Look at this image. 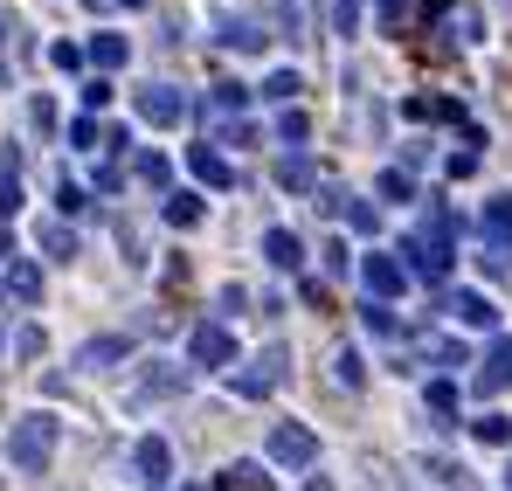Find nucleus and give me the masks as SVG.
Wrapping results in <instances>:
<instances>
[{
	"label": "nucleus",
	"mask_w": 512,
	"mask_h": 491,
	"mask_svg": "<svg viewBox=\"0 0 512 491\" xmlns=\"http://www.w3.org/2000/svg\"><path fill=\"white\" fill-rule=\"evenodd\" d=\"M56 201H63V215H84V187H77V180H70V173H63V187H56Z\"/></svg>",
	"instance_id": "72a5a7b5"
},
{
	"label": "nucleus",
	"mask_w": 512,
	"mask_h": 491,
	"mask_svg": "<svg viewBox=\"0 0 512 491\" xmlns=\"http://www.w3.org/2000/svg\"><path fill=\"white\" fill-rule=\"evenodd\" d=\"M160 215H167L173 229H194V222H201V194H167V208H160Z\"/></svg>",
	"instance_id": "bb28decb"
},
{
	"label": "nucleus",
	"mask_w": 512,
	"mask_h": 491,
	"mask_svg": "<svg viewBox=\"0 0 512 491\" xmlns=\"http://www.w3.org/2000/svg\"><path fill=\"white\" fill-rule=\"evenodd\" d=\"M409 21V0H381V28H402Z\"/></svg>",
	"instance_id": "ea45409f"
},
{
	"label": "nucleus",
	"mask_w": 512,
	"mask_h": 491,
	"mask_svg": "<svg viewBox=\"0 0 512 491\" xmlns=\"http://www.w3.org/2000/svg\"><path fill=\"white\" fill-rule=\"evenodd\" d=\"M125 56H132L125 35H97V42H90V63H97V70H125Z\"/></svg>",
	"instance_id": "5701e85b"
},
{
	"label": "nucleus",
	"mask_w": 512,
	"mask_h": 491,
	"mask_svg": "<svg viewBox=\"0 0 512 491\" xmlns=\"http://www.w3.org/2000/svg\"><path fill=\"white\" fill-rule=\"evenodd\" d=\"M56 436H63V422H56L49 409L14 415V429H7V457H14V471H21V478H42L49 457H56Z\"/></svg>",
	"instance_id": "f03ea898"
},
{
	"label": "nucleus",
	"mask_w": 512,
	"mask_h": 491,
	"mask_svg": "<svg viewBox=\"0 0 512 491\" xmlns=\"http://www.w3.org/2000/svg\"><path fill=\"white\" fill-rule=\"evenodd\" d=\"M270 464H284V471L319 464V436H312L305 422H277V429H270Z\"/></svg>",
	"instance_id": "39448f33"
},
{
	"label": "nucleus",
	"mask_w": 512,
	"mask_h": 491,
	"mask_svg": "<svg viewBox=\"0 0 512 491\" xmlns=\"http://www.w3.org/2000/svg\"><path fill=\"white\" fill-rule=\"evenodd\" d=\"M333 28H340V35L360 28V0H333Z\"/></svg>",
	"instance_id": "c9c22d12"
},
{
	"label": "nucleus",
	"mask_w": 512,
	"mask_h": 491,
	"mask_svg": "<svg viewBox=\"0 0 512 491\" xmlns=\"http://www.w3.org/2000/svg\"><path fill=\"white\" fill-rule=\"evenodd\" d=\"M506 381H512V332H499V339H492V353L478 360V374H471V388H478V395H499Z\"/></svg>",
	"instance_id": "9d476101"
},
{
	"label": "nucleus",
	"mask_w": 512,
	"mask_h": 491,
	"mask_svg": "<svg viewBox=\"0 0 512 491\" xmlns=\"http://www.w3.org/2000/svg\"><path fill=\"white\" fill-rule=\"evenodd\" d=\"M360 284H367L374 305H388V298L409 291V263H402L395 249H367V256H360Z\"/></svg>",
	"instance_id": "20e7f679"
},
{
	"label": "nucleus",
	"mask_w": 512,
	"mask_h": 491,
	"mask_svg": "<svg viewBox=\"0 0 512 491\" xmlns=\"http://www.w3.org/2000/svg\"><path fill=\"white\" fill-rule=\"evenodd\" d=\"M263 263H270V270H298V263H305L298 229H263Z\"/></svg>",
	"instance_id": "9b49d317"
},
{
	"label": "nucleus",
	"mask_w": 512,
	"mask_h": 491,
	"mask_svg": "<svg viewBox=\"0 0 512 491\" xmlns=\"http://www.w3.org/2000/svg\"><path fill=\"white\" fill-rule=\"evenodd\" d=\"M49 63L77 77V70H84V63H90V49H77V42H56V49H49Z\"/></svg>",
	"instance_id": "2f4dec72"
},
{
	"label": "nucleus",
	"mask_w": 512,
	"mask_h": 491,
	"mask_svg": "<svg viewBox=\"0 0 512 491\" xmlns=\"http://www.w3.org/2000/svg\"><path fill=\"white\" fill-rule=\"evenodd\" d=\"M284 374H291V346H263L250 367L229 381V388H236V402H263V395H277V388H284Z\"/></svg>",
	"instance_id": "7ed1b4c3"
},
{
	"label": "nucleus",
	"mask_w": 512,
	"mask_h": 491,
	"mask_svg": "<svg viewBox=\"0 0 512 491\" xmlns=\"http://www.w3.org/2000/svg\"><path fill=\"white\" fill-rule=\"evenodd\" d=\"M277 187H284V194H312V187H319L312 153H284V160H277Z\"/></svg>",
	"instance_id": "f8f14e48"
},
{
	"label": "nucleus",
	"mask_w": 512,
	"mask_h": 491,
	"mask_svg": "<svg viewBox=\"0 0 512 491\" xmlns=\"http://www.w3.org/2000/svg\"><path fill=\"white\" fill-rule=\"evenodd\" d=\"M471 436H478V443H492V450H512V415L485 409L478 422H471Z\"/></svg>",
	"instance_id": "aec40b11"
},
{
	"label": "nucleus",
	"mask_w": 512,
	"mask_h": 491,
	"mask_svg": "<svg viewBox=\"0 0 512 491\" xmlns=\"http://www.w3.org/2000/svg\"><path fill=\"white\" fill-rule=\"evenodd\" d=\"M381 194H388V201H416V180H409L402 166H388V173H381Z\"/></svg>",
	"instance_id": "7c9ffc66"
},
{
	"label": "nucleus",
	"mask_w": 512,
	"mask_h": 491,
	"mask_svg": "<svg viewBox=\"0 0 512 491\" xmlns=\"http://www.w3.org/2000/svg\"><path fill=\"white\" fill-rule=\"evenodd\" d=\"M118 7H146V0H118Z\"/></svg>",
	"instance_id": "a18cd8bd"
},
{
	"label": "nucleus",
	"mask_w": 512,
	"mask_h": 491,
	"mask_svg": "<svg viewBox=\"0 0 512 491\" xmlns=\"http://www.w3.org/2000/svg\"><path fill=\"white\" fill-rule=\"evenodd\" d=\"M346 229H353V236H374V229H381V208H374V201H346Z\"/></svg>",
	"instance_id": "cd10ccee"
},
{
	"label": "nucleus",
	"mask_w": 512,
	"mask_h": 491,
	"mask_svg": "<svg viewBox=\"0 0 512 491\" xmlns=\"http://www.w3.org/2000/svg\"><path fill=\"white\" fill-rule=\"evenodd\" d=\"M132 173H139V180H146V187H167V180H173L167 153H139V166H132Z\"/></svg>",
	"instance_id": "c85d7f7f"
},
{
	"label": "nucleus",
	"mask_w": 512,
	"mask_h": 491,
	"mask_svg": "<svg viewBox=\"0 0 512 491\" xmlns=\"http://www.w3.org/2000/svg\"><path fill=\"white\" fill-rule=\"evenodd\" d=\"M118 187H125V166H118V160L97 166V194H118Z\"/></svg>",
	"instance_id": "58836bf2"
},
{
	"label": "nucleus",
	"mask_w": 512,
	"mask_h": 491,
	"mask_svg": "<svg viewBox=\"0 0 512 491\" xmlns=\"http://www.w3.org/2000/svg\"><path fill=\"white\" fill-rule=\"evenodd\" d=\"M167 478H173L167 436H139V443H132V485L139 491H167Z\"/></svg>",
	"instance_id": "423d86ee"
},
{
	"label": "nucleus",
	"mask_w": 512,
	"mask_h": 491,
	"mask_svg": "<svg viewBox=\"0 0 512 491\" xmlns=\"http://www.w3.org/2000/svg\"><path fill=\"white\" fill-rule=\"evenodd\" d=\"M243 305H250V291H243V284H229V291H222V298H215V312H229V319H236V312H243Z\"/></svg>",
	"instance_id": "4c0bfd02"
},
{
	"label": "nucleus",
	"mask_w": 512,
	"mask_h": 491,
	"mask_svg": "<svg viewBox=\"0 0 512 491\" xmlns=\"http://www.w3.org/2000/svg\"><path fill=\"white\" fill-rule=\"evenodd\" d=\"M305 491H333V478H305Z\"/></svg>",
	"instance_id": "c03bdc74"
},
{
	"label": "nucleus",
	"mask_w": 512,
	"mask_h": 491,
	"mask_svg": "<svg viewBox=\"0 0 512 491\" xmlns=\"http://www.w3.org/2000/svg\"><path fill=\"white\" fill-rule=\"evenodd\" d=\"M35 243H42V256L70 263V256H77V229H70V222H42V229H35Z\"/></svg>",
	"instance_id": "f3484780"
},
{
	"label": "nucleus",
	"mask_w": 512,
	"mask_h": 491,
	"mask_svg": "<svg viewBox=\"0 0 512 491\" xmlns=\"http://www.w3.org/2000/svg\"><path fill=\"white\" fill-rule=\"evenodd\" d=\"M215 42H222V49H263L270 35H263L256 21H243V14H222V21H215Z\"/></svg>",
	"instance_id": "2eb2a0df"
},
{
	"label": "nucleus",
	"mask_w": 512,
	"mask_h": 491,
	"mask_svg": "<svg viewBox=\"0 0 512 491\" xmlns=\"http://www.w3.org/2000/svg\"><path fill=\"white\" fill-rule=\"evenodd\" d=\"M506 491H512V471H506Z\"/></svg>",
	"instance_id": "de8ad7c7"
},
{
	"label": "nucleus",
	"mask_w": 512,
	"mask_h": 491,
	"mask_svg": "<svg viewBox=\"0 0 512 491\" xmlns=\"http://www.w3.org/2000/svg\"><path fill=\"white\" fill-rule=\"evenodd\" d=\"M180 388V374H153V381H139V402H153V395H173Z\"/></svg>",
	"instance_id": "e433bc0d"
},
{
	"label": "nucleus",
	"mask_w": 512,
	"mask_h": 491,
	"mask_svg": "<svg viewBox=\"0 0 512 491\" xmlns=\"http://www.w3.org/2000/svg\"><path fill=\"white\" fill-rule=\"evenodd\" d=\"M402 118H450V125H464V104L457 97H409Z\"/></svg>",
	"instance_id": "6ab92c4d"
},
{
	"label": "nucleus",
	"mask_w": 512,
	"mask_h": 491,
	"mask_svg": "<svg viewBox=\"0 0 512 491\" xmlns=\"http://www.w3.org/2000/svg\"><path fill=\"white\" fill-rule=\"evenodd\" d=\"M125 353H132V339H125V332H104V339L77 346V367H118Z\"/></svg>",
	"instance_id": "4468645a"
},
{
	"label": "nucleus",
	"mask_w": 512,
	"mask_h": 491,
	"mask_svg": "<svg viewBox=\"0 0 512 491\" xmlns=\"http://www.w3.org/2000/svg\"><path fill=\"white\" fill-rule=\"evenodd\" d=\"M42 346H49V339H42V326H21V332H14V353H21V360H35Z\"/></svg>",
	"instance_id": "f704fd0d"
},
{
	"label": "nucleus",
	"mask_w": 512,
	"mask_h": 491,
	"mask_svg": "<svg viewBox=\"0 0 512 491\" xmlns=\"http://www.w3.org/2000/svg\"><path fill=\"white\" fill-rule=\"evenodd\" d=\"M0 346H7V339H0Z\"/></svg>",
	"instance_id": "8fccbe9b"
},
{
	"label": "nucleus",
	"mask_w": 512,
	"mask_h": 491,
	"mask_svg": "<svg viewBox=\"0 0 512 491\" xmlns=\"http://www.w3.org/2000/svg\"><path fill=\"white\" fill-rule=\"evenodd\" d=\"M423 409L436 415V429H457L450 415H457V381H429L423 388Z\"/></svg>",
	"instance_id": "a211bd4d"
},
{
	"label": "nucleus",
	"mask_w": 512,
	"mask_h": 491,
	"mask_svg": "<svg viewBox=\"0 0 512 491\" xmlns=\"http://www.w3.org/2000/svg\"><path fill=\"white\" fill-rule=\"evenodd\" d=\"M478 173V153H450V180H471Z\"/></svg>",
	"instance_id": "a19ab883"
},
{
	"label": "nucleus",
	"mask_w": 512,
	"mask_h": 491,
	"mask_svg": "<svg viewBox=\"0 0 512 491\" xmlns=\"http://www.w3.org/2000/svg\"><path fill=\"white\" fill-rule=\"evenodd\" d=\"M187 166H194V180H208V187H236V166L222 160L215 146H187Z\"/></svg>",
	"instance_id": "ddd939ff"
},
{
	"label": "nucleus",
	"mask_w": 512,
	"mask_h": 491,
	"mask_svg": "<svg viewBox=\"0 0 512 491\" xmlns=\"http://www.w3.org/2000/svg\"><path fill=\"white\" fill-rule=\"evenodd\" d=\"M187 360H194V367H236V339H229V326H222V319H201V326L187 332Z\"/></svg>",
	"instance_id": "0eeeda50"
},
{
	"label": "nucleus",
	"mask_w": 512,
	"mask_h": 491,
	"mask_svg": "<svg viewBox=\"0 0 512 491\" xmlns=\"http://www.w3.org/2000/svg\"><path fill=\"white\" fill-rule=\"evenodd\" d=\"M97 104H111V83H104V77L84 83V111H97Z\"/></svg>",
	"instance_id": "79ce46f5"
},
{
	"label": "nucleus",
	"mask_w": 512,
	"mask_h": 491,
	"mask_svg": "<svg viewBox=\"0 0 512 491\" xmlns=\"http://www.w3.org/2000/svg\"><path fill=\"white\" fill-rule=\"evenodd\" d=\"M0 263H14V236L7 229H0Z\"/></svg>",
	"instance_id": "37998d69"
},
{
	"label": "nucleus",
	"mask_w": 512,
	"mask_h": 491,
	"mask_svg": "<svg viewBox=\"0 0 512 491\" xmlns=\"http://www.w3.org/2000/svg\"><path fill=\"white\" fill-rule=\"evenodd\" d=\"M402 256H409V277L443 284V277H450V263H457V215H450L443 201H429L423 222L402 236Z\"/></svg>",
	"instance_id": "f257e3e1"
},
{
	"label": "nucleus",
	"mask_w": 512,
	"mask_h": 491,
	"mask_svg": "<svg viewBox=\"0 0 512 491\" xmlns=\"http://www.w3.org/2000/svg\"><path fill=\"white\" fill-rule=\"evenodd\" d=\"M333 381H340V388H367V360H360L353 346H340V353H333Z\"/></svg>",
	"instance_id": "393cba45"
},
{
	"label": "nucleus",
	"mask_w": 512,
	"mask_h": 491,
	"mask_svg": "<svg viewBox=\"0 0 512 491\" xmlns=\"http://www.w3.org/2000/svg\"><path fill=\"white\" fill-rule=\"evenodd\" d=\"M21 215V173H0V222Z\"/></svg>",
	"instance_id": "473e14b6"
},
{
	"label": "nucleus",
	"mask_w": 512,
	"mask_h": 491,
	"mask_svg": "<svg viewBox=\"0 0 512 491\" xmlns=\"http://www.w3.org/2000/svg\"><path fill=\"white\" fill-rule=\"evenodd\" d=\"M443 312H450L457 326H471V332H492V326H499V305H492L485 291H450V298H443Z\"/></svg>",
	"instance_id": "1a4fd4ad"
},
{
	"label": "nucleus",
	"mask_w": 512,
	"mask_h": 491,
	"mask_svg": "<svg viewBox=\"0 0 512 491\" xmlns=\"http://www.w3.org/2000/svg\"><path fill=\"white\" fill-rule=\"evenodd\" d=\"M0 42H7V21H0Z\"/></svg>",
	"instance_id": "49530a36"
},
{
	"label": "nucleus",
	"mask_w": 512,
	"mask_h": 491,
	"mask_svg": "<svg viewBox=\"0 0 512 491\" xmlns=\"http://www.w3.org/2000/svg\"><path fill=\"white\" fill-rule=\"evenodd\" d=\"M485 236H492V249L512 243V194H492V208H485Z\"/></svg>",
	"instance_id": "412c9836"
},
{
	"label": "nucleus",
	"mask_w": 512,
	"mask_h": 491,
	"mask_svg": "<svg viewBox=\"0 0 512 491\" xmlns=\"http://www.w3.org/2000/svg\"><path fill=\"white\" fill-rule=\"evenodd\" d=\"M222 491H270V471L243 457V464H229V471H222Z\"/></svg>",
	"instance_id": "4be33fe9"
},
{
	"label": "nucleus",
	"mask_w": 512,
	"mask_h": 491,
	"mask_svg": "<svg viewBox=\"0 0 512 491\" xmlns=\"http://www.w3.org/2000/svg\"><path fill=\"white\" fill-rule=\"evenodd\" d=\"M277 139H284V146H291V153H305V139H312V118H305V111H298V104H291V111H284V118H277Z\"/></svg>",
	"instance_id": "a878e982"
},
{
	"label": "nucleus",
	"mask_w": 512,
	"mask_h": 491,
	"mask_svg": "<svg viewBox=\"0 0 512 491\" xmlns=\"http://www.w3.org/2000/svg\"><path fill=\"white\" fill-rule=\"evenodd\" d=\"M180 491H194V485H180Z\"/></svg>",
	"instance_id": "09e8293b"
},
{
	"label": "nucleus",
	"mask_w": 512,
	"mask_h": 491,
	"mask_svg": "<svg viewBox=\"0 0 512 491\" xmlns=\"http://www.w3.org/2000/svg\"><path fill=\"white\" fill-rule=\"evenodd\" d=\"M97 139H104V132H97V118H70V146H77V153H97Z\"/></svg>",
	"instance_id": "c756f323"
},
{
	"label": "nucleus",
	"mask_w": 512,
	"mask_h": 491,
	"mask_svg": "<svg viewBox=\"0 0 512 491\" xmlns=\"http://www.w3.org/2000/svg\"><path fill=\"white\" fill-rule=\"evenodd\" d=\"M7 298H21V305H35V298H42V270H35L28 256H14V263H7Z\"/></svg>",
	"instance_id": "dca6fc26"
},
{
	"label": "nucleus",
	"mask_w": 512,
	"mask_h": 491,
	"mask_svg": "<svg viewBox=\"0 0 512 491\" xmlns=\"http://www.w3.org/2000/svg\"><path fill=\"white\" fill-rule=\"evenodd\" d=\"M298 90H305V77H298V70H270V83H263V97H270V104H284V111L298 104Z\"/></svg>",
	"instance_id": "b1692460"
},
{
	"label": "nucleus",
	"mask_w": 512,
	"mask_h": 491,
	"mask_svg": "<svg viewBox=\"0 0 512 491\" xmlns=\"http://www.w3.org/2000/svg\"><path fill=\"white\" fill-rule=\"evenodd\" d=\"M187 111H194V97L173 90V83H146V90H139V118H146V125H180Z\"/></svg>",
	"instance_id": "6e6552de"
}]
</instances>
